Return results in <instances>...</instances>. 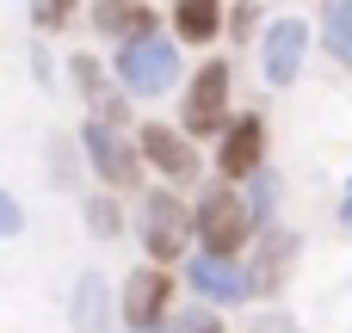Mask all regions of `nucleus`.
<instances>
[{
	"label": "nucleus",
	"mask_w": 352,
	"mask_h": 333,
	"mask_svg": "<svg viewBox=\"0 0 352 333\" xmlns=\"http://www.w3.org/2000/svg\"><path fill=\"white\" fill-rule=\"evenodd\" d=\"M254 333H297V328H291L285 315H260V321H254Z\"/></svg>",
	"instance_id": "obj_23"
},
{
	"label": "nucleus",
	"mask_w": 352,
	"mask_h": 333,
	"mask_svg": "<svg viewBox=\"0 0 352 333\" xmlns=\"http://www.w3.org/2000/svg\"><path fill=\"white\" fill-rule=\"evenodd\" d=\"M74 80H80V87H87V99H93V105H105V93H99V68H93V62H87V56H80V62H74Z\"/></svg>",
	"instance_id": "obj_21"
},
{
	"label": "nucleus",
	"mask_w": 352,
	"mask_h": 333,
	"mask_svg": "<svg viewBox=\"0 0 352 333\" xmlns=\"http://www.w3.org/2000/svg\"><path fill=\"white\" fill-rule=\"evenodd\" d=\"M322 25H328V49L352 68V0H328V19Z\"/></svg>",
	"instance_id": "obj_15"
},
{
	"label": "nucleus",
	"mask_w": 352,
	"mask_h": 333,
	"mask_svg": "<svg viewBox=\"0 0 352 333\" xmlns=\"http://www.w3.org/2000/svg\"><path fill=\"white\" fill-rule=\"evenodd\" d=\"M241 210H248V222H272V210H278V179L260 167L254 173V192L241 198Z\"/></svg>",
	"instance_id": "obj_16"
},
{
	"label": "nucleus",
	"mask_w": 352,
	"mask_h": 333,
	"mask_svg": "<svg viewBox=\"0 0 352 333\" xmlns=\"http://www.w3.org/2000/svg\"><path fill=\"white\" fill-rule=\"evenodd\" d=\"M340 216H346V222H352V198H346V210H340Z\"/></svg>",
	"instance_id": "obj_24"
},
{
	"label": "nucleus",
	"mask_w": 352,
	"mask_h": 333,
	"mask_svg": "<svg viewBox=\"0 0 352 333\" xmlns=\"http://www.w3.org/2000/svg\"><path fill=\"white\" fill-rule=\"evenodd\" d=\"M118 80H124L130 93H167V87L179 80V49H173L161 31H148V37L124 43V56H118Z\"/></svg>",
	"instance_id": "obj_2"
},
{
	"label": "nucleus",
	"mask_w": 352,
	"mask_h": 333,
	"mask_svg": "<svg viewBox=\"0 0 352 333\" xmlns=\"http://www.w3.org/2000/svg\"><path fill=\"white\" fill-rule=\"evenodd\" d=\"M87 229L111 241V235L124 229V216H118V204H105V198H93V204H87Z\"/></svg>",
	"instance_id": "obj_17"
},
{
	"label": "nucleus",
	"mask_w": 352,
	"mask_h": 333,
	"mask_svg": "<svg viewBox=\"0 0 352 333\" xmlns=\"http://www.w3.org/2000/svg\"><path fill=\"white\" fill-rule=\"evenodd\" d=\"M80 142H87V161H93V173H99L105 185H136V179H142V154H136L111 124H99V117H93Z\"/></svg>",
	"instance_id": "obj_5"
},
{
	"label": "nucleus",
	"mask_w": 352,
	"mask_h": 333,
	"mask_svg": "<svg viewBox=\"0 0 352 333\" xmlns=\"http://www.w3.org/2000/svg\"><path fill=\"white\" fill-rule=\"evenodd\" d=\"M19 222H25V216H19V204L0 192V235H19Z\"/></svg>",
	"instance_id": "obj_22"
},
{
	"label": "nucleus",
	"mask_w": 352,
	"mask_h": 333,
	"mask_svg": "<svg viewBox=\"0 0 352 333\" xmlns=\"http://www.w3.org/2000/svg\"><path fill=\"white\" fill-rule=\"evenodd\" d=\"M192 284H198V297H210V303H248V297H254V290H248V272H241L235 260H210V253L192 260Z\"/></svg>",
	"instance_id": "obj_9"
},
{
	"label": "nucleus",
	"mask_w": 352,
	"mask_h": 333,
	"mask_svg": "<svg viewBox=\"0 0 352 333\" xmlns=\"http://www.w3.org/2000/svg\"><path fill=\"white\" fill-rule=\"evenodd\" d=\"M50 173H56V185H68V179H74V161H68V142H62V136L50 142Z\"/></svg>",
	"instance_id": "obj_20"
},
{
	"label": "nucleus",
	"mask_w": 352,
	"mask_h": 333,
	"mask_svg": "<svg viewBox=\"0 0 352 333\" xmlns=\"http://www.w3.org/2000/svg\"><path fill=\"white\" fill-rule=\"evenodd\" d=\"M167 303H173V284H167V272H161V266L130 272V284H124V321H130L136 333L167 328Z\"/></svg>",
	"instance_id": "obj_6"
},
{
	"label": "nucleus",
	"mask_w": 352,
	"mask_h": 333,
	"mask_svg": "<svg viewBox=\"0 0 352 333\" xmlns=\"http://www.w3.org/2000/svg\"><path fill=\"white\" fill-rule=\"evenodd\" d=\"M192 229H198L210 260H235L248 247V235H254V222H248V210H241V198L229 185H204V198L192 210Z\"/></svg>",
	"instance_id": "obj_1"
},
{
	"label": "nucleus",
	"mask_w": 352,
	"mask_h": 333,
	"mask_svg": "<svg viewBox=\"0 0 352 333\" xmlns=\"http://www.w3.org/2000/svg\"><path fill=\"white\" fill-rule=\"evenodd\" d=\"M68 12H74V0H31V19L37 25H62Z\"/></svg>",
	"instance_id": "obj_19"
},
{
	"label": "nucleus",
	"mask_w": 352,
	"mask_h": 333,
	"mask_svg": "<svg viewBox=\"0 0 352 333\" xmlns=\"http://www.w3.org/2000/svg\"><path fill=\"white\" fill-rule=\"evenodd\" d=\"M291 253H297V241H291L285 229H272V235L260 241V260H254V272H248V290H272V284L291 272Z\"/></svg>",
	"instance_id": "obj_13"
},
{
	"label": "nucleus",
	"mask_w": 352,
	"mask_h": 333,
	"mask_svg": "<svg viewBox=\"0 0 352 333\" xmlns=\"http://www.w3.org/2000/svg\"><path fill=\"white\" fill-rule=\"evenodd\" d=\"M186 241H192V216H186V204H179L173 192H155V198L142 204V247L155 253V266H167V260L186 253Z\"/></svg>",
	"instance_id": "obj_3"
},
{
	"label": "nucleus",
	"mask_w": 352,
	"mask_h": 333,
	"mask_svg": "<svg viewBox=\"0 0 352 333\" xmlns=\"http://www.w3.org/2000/svg\"><path fill=\"white\" fill-rule=\"evenodd\" d=\"M260 148H266L260 117H235V124L223 130V154H217L223 179H248V173H260Z\"/></svg>",
	"instance_id": "obj_8"
},
{
	"label": "nucleus",
	"mask_w": 352,
	"mask_h": 333,
	"mask_svg": "<svg viewBox=\"0 0 352 333\" xmlns=\"http://www.w3.org/2000/svg\"><path fill=\"white\" fill-rule=\"evenodd\" d=\"M167 333H223V321L210 315V309H186V315H173Z\"/></svg>",
	"instance_id": "obj_18"
},
{
	"label": "nucleus",
	"mask_w": 352,
	"mask_h": 333,
	"mask_svg": "<svg viewBox=\"0 0 352 333\" xmlns=\"http://www.w3.org/2000/svg\"><path fill=\"white\" fill-rule=\"evenodd\" d=\"M105 321H111V290L99 272H87L74 284V333H105Z\"/></svg>",
	"instance_id": "obj_12"
},
{
	"label": "nucleus",
	"mask_w": 352,
	"mask_h": 333,
	"mask_svg": "<svg viewBox=\"0 0 352 333\" xmlns=\"http://www.w3.org/2000/svg\"><path fill=\"white\" fill-rule=\"evenodd\" d=\"M303 49H309L303 19H278V25L266 31V80H272V87H291L297 68H303Z\"/></svg>",
	"instance_id": "obj_7"
},
{
	"label": "nucleus",
	"mask_w": 352,
	"mask_h": 333,
	"mask_svg": "<svg viewBox=\"0 0 352 333\" xmlns=\"http://www.w3.org/2000/svg\"><path fill=\"white\" fill-rule=\"evenodd\" d=\"M142 154H148L167 179H192V167H198V161H192V142H186L179 130H167V124H148V130H142Z\"/></svg>",
	"instance_id": "obj_10"
},
{
	"label": "nucleus",
	"mask_w": 352,
	"mask_h": 333,
	"mask_svg": "<svg viewBox=\"0 0 352 333\" xmlns=\"http://www.w3.org/2000/svg\"><path fill=\"white\" fill-rule=\"evenodd\" d=\"M186 130L192 136L229 130V68L223 62H204V74L186 87Z\"/></svg>",
	"instance_id": "obj_4"
},
{
	"label": "nucleus",
	"mask_w": 352,
	"mask_h": 333,
	"mask_svg": "<svg viewBox=\"0 0 352 333\" xmlns=\"http://www.w3.org/2000/svg\"><path fill=\"white\" fill-rule=\"evenodd\" d=\"M93 25H99L105 37L136 43V37H148V31H155V12H148V6H136V0H99V6H93Z\"/></svg>",
	"instance_id": "obj_11"
},
{
	"label": "nucleus",
	"mask_w": 352,
	"mask_h": 333,
	"mask_svg": "<svg viewBox=\"0 0 352 333\" xmlns=\"http://www.w3.org/2000/svg\"><path fill=\"white\" fill-rule=\"evenodd\" d=\"M173 25H179V37H186V43H210V37H217V25H223V0H179Z\"/></svg>",
	"instance_id": "obj_14"
}]
</instances>
